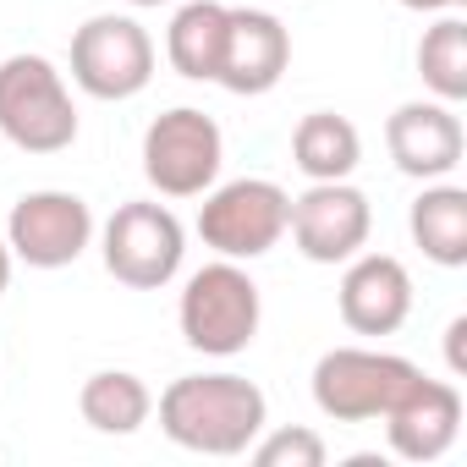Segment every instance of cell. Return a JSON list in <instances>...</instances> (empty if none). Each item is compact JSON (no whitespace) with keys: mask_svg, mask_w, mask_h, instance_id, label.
<instances>
[{"mask_svg":"<svg viewBox=\"0 0 467 467\" xmlns=\"http://www.w3.org/2000/svg\"><path fill=\"white\" fill-rule=\"evenodd\" d=\"M270 423V401L243 374H182L160 390V429L198 456H243Z\"/></svg>","mask_w":467,"mask_h":467,"instance_id":"obj_1","label":"cell"},{"mask_svg":"<svg viewBox=\"0 0 467 467\" xmlns=\"http://www.w3.org/2000/svg\"><path fill=\"white\" fill-rule=\"evenodd\" d=\"M265 319V297L254 286V275L237 259H214L198 275H187L182 303H176V325L182 341L203 358H237L254 347Z\"/></svg>","mask_w":467,"mask_h":467,"instance_id":"obj_2","label":"cell"},{"mask_svg":"<svg viewBox=\"0 0 467 467\" xmlns=\"http://www.w3.org/2000/svg\"><path fill=\"white\" fill-rule=\"evenodd\" d=\"M0 138L23 154H61L78 143V105L56 61L28 50L0 61Z\"/></svg>","mask_w":467,"mask_h":467,"instance_id":"obj_3","label":"cell"},{"mask_svg":"<svg viewBox=\"0 0 467 467\" xmlns=\"http://www.w3.org/2000/svg\"><path fill=\"white\" fill-rule=\"evenodd\" d=\"M423 368L396 358V352H374V347H330L314 363V407L336 423H374L385 418L418 379Z\"/></svg>","mask_w":467,"mask_h":467,"instance_id":"obj_4","label":"cell"},{"mask_svg":"<svg viewBox=\"0 0 467 467\" xmlns=\"http://www.w3.org/2000/svg\"><path fill=\"white\" fill-rule=\"evenodd\" d=\"M99 254H105V270L110 281L132 286V292H160L176 281L182 270V254H187V231L182 220L165 209V203H121L105 231H99Z\"/></svg>","mask_w":467,"mask_h":467,"instance_id":"obj_5","label":"cell"},{"mask_svg":"<svg viewBox=\"0 0 467 467\" xmlns=\"http://www.w3.org/2000/svg\"><path fill=\"white\" fill-rule=\"evenodd\" d=\"M286 214H292L286 187H275L265 176H243V182H225V187L203 192L198 237L220 259H237V265L243 259H265L286 237Z\"/></svg>","mask_w":467,"mask_h":467,"instance_id":"obj_6","label":"cell"},{"mask_svg":"<svg viewBox=\"0 0 467 467\" xmlns=\"http://www.w3.org/2000/svg\"><path fill=\"white\" fill-rule=\"evenodd\" d=\"M220 160H225V138L214 116L192 105L154 116L143 132V176L160 198H203L220 182Z\"/></svg>","mask_w":467,"mask_h":467,"instance_id":"obj_7","label":"cell"},{"mask_svg":"<svg viewBox=\"0 0 467 467\" xmlns=\"http://www.w3.org/2000/svg\"><path fill=\"white\" fill-rule=\"evenodd\" d=\"M154 78V39L138 17L99 12L72 34V83L88 99H132Z\"/></svg>","mask_w":467,"mask_h":467,"instance_id":"obj_8","label":"cell"},{"mask_svg":"<svg viewBox=\"0 0 467 467\" xmlns=\"http://www.w3.org/2000/svg\"><path fill=\"white\" fill-rule=\"evenodd\" d=\"M88 243H94V209L78 192L39 187L23 192L6 214V248L28 270H67L88 254Z\"/></svg>","mask_w":467,"mask_h":467,"instance_id":"obj_9","label":"cell"},{"mask_svg":"<svg viewBox=\"0 0 467 467\" xmlns=\"http://www.w3.org/2000/svg\"><path fill=\"white\" fill-rule=\"evenodd\" d=\"M286 231H292V243L308 265H347L368 243L374 209L352 182H314L308 192L292 198Z\"/></svg>","mask_w":467,"mask_h":467,"instance_id":"obj_10","label":"cell"},{"mask_svg":"<svg viewBox=\"0 0 467 467\" xmlns=\"http://www.w3.org/2000/svg\"><path fill=\"white\" fill-rule=\"evenodd\" d=\"M292 67V34L275 12L265 6H231L225 17V50H220V72L214 83L225 94H270Z\"/></svg>","mask_w":467,"mask_h":467,"instance_id":"obj_11","label":"cell"},{"mask_svg":"<svg viewBox=\"0 0 467 467\" xmlns=\"http://www.w3.org/2000/svg\"><path fill=\"white\" fill-rule=\"evenodd\" d=\"M385 149H390V160H396L401 176L445 182L462 165L467 132H462V121H456V110L445 99H407L385 121Z\"/></svg>","mask_w":467,"mask_h":467,"instance_id":"obj_12","label":"cell"},{"mask_svg":"<svg viewBox=\"0 0 467 467\" xmlns=\"http://www.w3.org/2000/svg\"><path fill=\"white\" fill-rule=\"evenodd\" d=\"M341 319L358 336H396L412 314V275L390 254H352L341 275Z\"/></svg>","mask_w":467,"mask_h":467,"instance_id":"obj_13","label":"cell"},{"mask_svg":"<svg viewBox=\"0 0 467 467\" xmlns=\"http://www.w3.org/2000/svg\"><path fill=\"white\" fill-rule=\"evenodd\" d=\"M462 434V390L451 379L418 374L412 390L385 412V440L401 462H440Z\"/></svg>","mask_w":467,"mask_h":467,"instance_id":"obj_14","label":"cell"},{"mask_svg":"<svg viewBox=\"0 0 467 467\" xmlns=\"http://www.w3.org/2000/svg\"><path fill=\"white\" fill-rule=\"evenodd\" d=\"M407 231H412V243L423 248L429 265L462 270L467 265V192L451 182L423 187L407 209Z\"/></svg>","mask_w":467,"mask_h":467,"instance_id":"obj_15","label":"cell"},{"mask_svg":"<svg viewBox=\"0 0 467 467\" xmlns=\"http://www.w3.org/2000/svg\"><path fill=\"white\" fill-rule=\"evenodd\" d=\"M225 17L231 6L220 0H187L165 28V61L187 78V83H214L220 72V50H225Z\"/></svg>","mask_w":467,"mask_h":467,"instance_id":"obj_16","label":"cell"},{"mask_svg":"<svg viewBox=\"0 0 467 467\" xmlns=\"http://www.w3.org/2000/svg\"><path fill=\"white\" fill-rule=\"evenodd\" d=\"M292 160L308 182H347L363 160V138L336 110H308L292 132Z\"/></svg>","mask_w":467,"mask_h":467,"instance_id":"obj_17","label":"cell"},{"mask_svg":"<svg viewBox=\"0 0 467 467\" xmlns=\"http://www.w3.org/2000/svg\"><path fill=\"white\" fill-rule=\"evenodd\" d=\"M78 412L94 434H138L154 412V390L127 368H99L78 390Z\"/></svg>","mask_w":467,"mask_h":467,"instance_id":"obj_18","label":"cell"},{"mask_svg":"<svg viewBox=\"0 0 467 467\" xmlns=\"http://www.w3.org/2000/svg\"><path fill=\"white\" fill-rule=\"evenodd\" d=\"M418 78L445 105L467 99V23L456 12H440V23L423 28V39H418Z\"/></svg>","mask_w":467,"mask_h":467,"instance_id":"obj_19","label":"cell"},{"mask_svg":"<svg viewBox=\"0 0 467 467\" xmlns=\"http://www.w3.org/2000/svg\"><path fill=\"white\" fill-rule=\"evenodd\" d=\"M254 462L259 467H325V440L314 434V429H303V423H292V429H275V434H259L254 445Z\"/></svg>","mask_w":467,"mask_h":467,"instance_id":"obj_20","label":"cell"},{"mask_svg":"<svg viewBox=\"0 0 467 467\" xmlns=\"http://www.w3.org/2000/svg\"><path fill=\"white\" fill-rule=\"evenodd\" d=\"M445 363H451V374H467V314H456L445 325Z\"/></svg>","mask_w":467,"mask_h":467,"instance_id":"obj_21","label":"cell"},{"mask_svg":"<svg viewBox=\"0 0 467 467\" xmlns=\"http://www.w3.org/2000/svg\"><path fill=\"white\" fill-rule=\"evenodd\" d=\"M396 6H407V12H429V17H440V12H462L467 0H396Z\"/></svg>","mask_w":467,"mask_h":467,"instance_id":"obj_22","label":"cell"},{"mask_svg":"<svg viewBox=\"0 0 467 467\" xmlns=\"http://www.w3.org/2000/svg\"><path fill=\"white\" fill-rule=\"evenodd\" d=\"M6 286H12V248L0 237V297H6Z\"/></svg>","mask_w":467,"mask_h":467,"instance_id":"obj_23","label":"cell"},{"mask_svg":"<svg viewBox=\"0 0 467 467\" xmlns=\"http://www.w3.org/2000/svg\"><path fill=\"white\" fill-rule=\"evenodd\" d=\"M127 6H138V12H149V6H171V0H127Z\"/></svg>","mask_w":467,"mask_h":467,"instance_id":"obj_24","label":"cell"}]
</instances>
